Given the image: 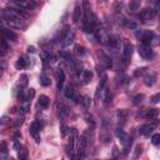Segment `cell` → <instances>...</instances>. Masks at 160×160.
Returning <instances> with one entry per match:
<instances>
[{"label": "cell", "instance_id": "obj_19", "mask_svg": "<svg viewBox=\"0 0 160 160\" xmlns=\"http://www.w3.org/2000/svg\"><path fill=\"white\" fill-rule=\"evenodd\" d=\"M72 40H74V31H68V34L65 35V38H64V40L61 41V45L64 46V48H66V46H69L71 42H72Z\"/></svg>", "mask_w": 160, "mask_h": 160}, {"label": "cell", "instance_id": "obj_28", "mask_svg": "<svg viewBox=\"0 0 160 160\" xmlns=\"http://www.w3.org/2000/svg\"><path fill=\"white\" fill-rule=\"evenodd\" d=\"M0 56H4L6 54V51L9 50V45L6 42V39L5 38H1V48H0Z\"/></svg>", "mask_w": 160, "mask_h": 160}, {"label": "cell", "instance_id": "obj_34", "mask_svg": "<svg viewBox=\"0 0 160 160\" xmlns=\"http://www.w3.org/2000/svg\"><path fill=\"white\" fill-rule=\"evenodd\" d=\"M151 142H152V145H160V134H154L152 136H151Z\"/></svg>", "mask_w": 160, "mask_h": 160}, {"label": "cell", "instance_id": "obj_36", "mask_svg": "<svg viewBox=\"0 0 160 160\" xmlns=\"http://www.w3.org/2000/svg\"><path fill=\"white\" fill-rule=\"evenodd\" d=\"M26 84H28V76L26 75H21L20 76V89L24 88Z\"/></svg>", "mask_w": 160, "mask_h": 160}, {"label": "cell", "instance_id": "obj_42", "mask_svg": "<svg viewBox=\"0 0 160 160\" xmlns=\"http://www.w3.org/2000/svg\"><path fill=\"white\" fill-rule=\"evenodd\" d=\"M140 154H141V146H140V145H138V146L135 148V154H134V158H138Z\"/></svg>", "mask_w": 160, "mask_h": 160}, {"label": "cell", "instance_id": "obj_13", "mask_svg": "<svg viewBox=\"0 0 160 160\" xmlns=\"http://www.w3.org/2000/svg\"><path fill=\"white\" fill-rule=\"evenodd\" d=\"M35 95V90L34 89H26V90H20V95L19 98L21 100H31Z\"/></svg>", "mask_w": 160, "mask_h": 160}, {"label": "cell", "instance_id": "obj_4", "mask_svg": "<svg viewBox=\"0 0 160 160\" xmlns=\"http://www.w3.org/2000/svg\"><path fill=\"white\" fill-rule=\"evenodd\" d=\"M138 52L140 55L141 59L144 60H151L154 58V51L151 49L150 45H145V44H139V48H138Z\"/></svg>", "mask_w": 160, "mask_h": 160}, {"label": "cell", "instance_id": "obj_15", "mask_svg": "<svg viewBox=\"0 0 160 160\" xmlns=\"http://www.w3.org/2000/svg\"><path fill=\"white\" fill-rule=\"evenodd\" d=\"M56 80H58V89L60 90L62 88V84H64V80H65V74L62 71V69H56Z\"/></svg>", "mask_w": 160, "mask_h": 160}, {"label": "cell", "instance_id": "obj_14", "mask_svg": "<svg viewBox=\"0 0 160 160\" xmlns=\"http://www.w3.org/2000/svg\"><path fill=\"white\" fill-rule=\"evenodd\" d=\"M154 129H155V124H145V125H142V126L139 129V132H140L141 135H144V136H149V135L152 132Z\"/></svg>", "mask_w": 160, "mask_h": 160}, {"label": "cell", "instance_id": "obj_9", "mask_svg": "<svg viewBox=\"0 0 160 160\" xmlns=\"http://www.w3.org/2000/svg\"><path fill=\"white\" fill-rule=\"evenodd\" d=\"M155 82H156V74L154 71H146V74L144 75V84L150 88L155 85Z\"/></svg>", "mask_w": 160, "mask_h": 160}, {"label": "cell", "instance_id": "obj_23", "mask_svg": "<svg viewBox=\"0 0 160 160\" xmlns=\"http://www.w3.org/2000/svg\"><path fill=\"white\" fill-rule=\"evenodd\" d=\"M158 109H148L146 110V112L144 114V118H146V119H149V120H154L156 116H158Z\"/></svg>", "mask_w": 160, "mask_h": 160}, {"label": "cell", "instance_id": "obj_43", "mask_svg": "<svg viewBox=\"0 0 160 160\" xmlns=\"http://www.w3.org/2000/svg\"><path fill=\"white\" fill-rule=\"evenodd\" d=\"M128 28H129V29H136V28H138V24L134 22V21H132V22H129V24H128Z\"/></svg>", "mask_w": 160, "mask_h": 160}, {"label": "cell", "instance_id": "obj_11", "mask_svg": "<svg viewBox=\"0 0 160 160\" xmlns=\"http://www.w3.org/2000/svg\"><path fill=\"white\" fill-rule=\"evenodd\" d=\"M16 4H18L19 8L26 10V11H28V10H32V9L36 8V2H35L34 0H20V1L16 2Z\"/></svg>", "mask_w": 160, "mask_h": 160}, {"label": "cell", "instance_id": "obj_37", "mask_svg": "<svg viewBox=\"0 0 160 160\" xmlns=\"http://www.w3.org/2000/svg\"><path fill=\"white\" fill-rule=\"evenodd\" d=\"M160 101V92H158V94H155L151 99H150V102L151 104H158Z\"/></svg>", "mask_w": 160, "mask_h": 160}, {"label": "cell", "instance_id": "obj_26", "mask_svg": "<svg viewBox=\"0 0 160 160\" xmlns=\"http://www.w3.org/2000/svg\"><path fill=\"white\" fill-rule=\"evenodd\" d=\"M139 6H140V0H130L129 2V10L131 12H135L139 10Z\"/></svg>", "mask_w": 160, "mask_h": 160}, {"label": "cell", "instance_id": "obj_20", "mask_svg": "<svg viewBox=\"0 0 160 160\" xmlns=\"http://www.w3.org/2000/svg\"><path fill=\"white\" fill-rule=\"evenodd\" d=\"M30 104H31V100H21L20 101V112L24 115L26 114L29 110H30Z\"/></svg>", "mask_w": 160, "mask_h": 160}, {"label": "cell", "instance_id": "obj_38", "mask_svg": "<svg viewBox=\"0 0 160 160\" xmlns=\"http://www.w3.org/2000/svg\"><path fill=\"white\" fill-rule=\"evenodd\" d=\"M121 8H122V2H121L120 0H116L115 4H114V10L118 12L119 10H121Z\"/></svg>", "mask_w": 160, "mask_h": 160}, {"label": "cell", "instance_id": "obj_24", "mask_svg": "<svg viewBox=\"0 0 160 160\" xmlns=\"http://www.w3.org/2000/svg\"><path fill=\"white\" fill-rule=\"evenodd\" d=\"M74 54H75L76 56H79V58H82V56H85L86 50H85V48L81 46V45H75V48H74Z\"/></svg>", "mask_w": 160, "mask_h": 160}, {"label": "cell", "instance_id": "obj_25", "mask_svg": "<svg viewBox=\"0 0 160 160\" xmlns=\"http://www.w3.org/2000/svg\"><path fill=\"white\" fill-rule=\"evenodd\" d=\"M86 145H88L86 136H85V135H81V136L79 138V152H82V151L85 150Z\"/></svg>", "mask_w": 160, "mask_h": 160}, {"label": "cell", "instance_id": "obj_18", "mask_svg": "<svg viewBox=\"0 0 160 160\" xmlns=\"http://www.w3.org/2000/svg\"><path fill=\"white\" fill-rule=\"evenodd\" d=\"M81 14H82V8L80 6V4L78 2L76 5H75V9H74V14H72V20H74V22H78L79 20H80V18H81Z\"/></svg>", "mask_w": 160, "mask_h": 160}, {"label": "cell", "instance_id": "obj_16", "mask_svg": "<svg viewBox=\"0 0 160 160\" xmlns=\"http://www.w3.org/2000/svg\"><path fill=\"white\" fill-rule=\"evenodd\" d=\"M1 30H2V38H5L6 40H15L16 39V34L12 30H10V29H8L5 26H2Z\"/></svg>", "mask_w": 160, "mask_h": 160}, {"label": "cell", "instance_id": "obj_17", "mask_svg": "<svg viewBox=\"0 0 160 160\" xmlns=\"http://www.w3.org/2000/svg\"><path fill=\"white\" fill-rule=\"evenodd\" d=\"M116 136H118V139L121 141V144H122V145H125V144L129 141V139H130L122 129H116Z\"/></svg>", "mask_w": 160, "mask_h": 160}, {"label": "cell", "instance_id": "obj_41", "mask_svg": "<svg viewBox=\"0 0 160 160\" xmlns=\"http://www.w3.org/2000/svg\"><path fill=\"white\" fill-rule=\"evenodd\" d=\"M142 99H144V95H142V94L136 95V96L134 98V104H139V102H141V101H142Z\"/></svg>", "mask_w": 160, "mask_h": 160}, {"label": "cell", "instance_id": "obj_27", "mask_svg": "<svg viewBox=\"0 0 160 160\" xmlns=\"http://www.w3.org/2000/svg\"><path fill=\"white\" fill-rule=\"evenodd\" d=\"M72 149H74V135L70 136V139H69V141H68V144H66V154H68L69 156L72 155Z\"/></svg>", "mask_w": 160, "mask_h": 160}, {"label": "cell", "instance_id": "obj_10", "mask_svg": "<svg viewBox=\"0 0 160 160\" xmlns=\"http://www.w3.org/2000/svg\"><path fill=\"white\" fill-rule=\"evenodd\" d=\"M79 79H80V82H81L82 85H86V84H89V82L91 81V79H92V72H91L90 70H81V72H80V75H79Z\"/></svg>", "mask_w": 160, "mask_h": 160}, {"label": "cell", "instance_id": "obj_35", "mask_svg": "<svg viewBox=\"0 0 160 160\" xmlns=\"http://www.w3.org/2000/svg\"><path fill=\"white\" fill-rule=\"evenodd\" d=\"M146 68H140V69H136V71L134 72V75L135 76H141V75H144V74H146Z\"/></svg>", "mask_w": 160, "mask_h": 160}, {"label": "cell", "instance_id": "obj_3", "mask_svg": "<svg viewBox=\"0 0 160 160\" xmlns=\"http://www.w3.org/2000/svg\"><path fill=\"white\" fill-rule=\"evenodd\" d=\"M132 50H134L132 44L129 40H124V48H122V52H121V60L124 64H128L130 61L131 55H132Z\"/></svg>", "mask_w": 160, "mask_h": 160}, {"label": "cell", "instance_id": "obj_29", "mask_svg": "<svg viewBox=\"0 0 160 160\" xmlns=\"http://www.w3.org/2000/svg\"><path fill=\"white\" fill-rule=\"evenodd\" d=\"M90 104H91V99H90V96L85 95V96L81 98V105H82V108H84L85 110L90 108Z\"/></svg>", "mask_w": 160, "mask_h": 160}, {"label": "cell", "instance_id": "obj_5", "mask_svg": "<svg viewBox=\"0 0 160 160\" xmlns=\"http://www.w3.org/2000/svg\"><path fill=\"white\" fill-rule=\"evenodd\" d=\"M156 10L154 8H146L144 10L140 11L139 14V19L142 21V22H148V21H151L155 16H156Z\"/></svg>", "mask_w": 160, "mask_h": 160}, {"label": "cell", "instance_id": "obj_8", "mask_svg": "<svg viewBox=\"0 0 160 160\" xmlns=\"http://www.w3.org/2000/svg\"><path fill=\"white\" fill-rule=\"evenodd\" d=\"M64 95H65V98L66 99H70V100H74L75 102H81V99H80V96L75 92V90L69 85V86H66L65 88V91H64Z\"/></svg>", "mask_w": 160, "mask_h": 160}, {"label": "cell", "instance_id": "obj_22", "mask_svg": "<svg viewBox=\"0 0 160 160\" xmlns=\"http://www.w3.org/2000/svg\"><path fill=\"white\" fill-rule=\"evenodd\" d=\"M49 102H50V100H49V98H48L46 95H40V96H39L38 104H39V106H40V108L46 109V108L49 106Z\"/></svg>", "mask_w": 160, "mask_h": 160}, {"label": "cell", "instance_id": "obj_12", "mask_svg": "<svg viewBox=\"0 0 160 160\" xmlns=\"http://www.w3.org/2000/svg\"><path fill=\"white\" fill-rule=\"evenodd\" d=\"M99 58H100V61H101V64H102V66L105 69H111L112 68V60H111L110 56H108L104 52H100L99 54Z\"/></svg>", "mask_w": 160, "mask_h": 160}, {"label": "cell", "instance_id": "obj_39", "mask_svg": "<svg viewBox=\"0 0 160 160\" xmlns=\"http://www.w3.org/2000/svg\"><path fill=\"white\" fill-rule=\"evenodd\" d=\"M60 129H61V135H62V136H65L68 132H70L69 128H68L66 125H64V124H61V125H60Z\"/></svg>", "mask_w": 160, "mask_h": 160}, {"label": "cell", "instance_id": "obj_40", "mask_svg": "<svg viewBox=\"0 0 160 160\" xmlns=\"http://www.w3.org/2000/svg\"><path fill=\"white\" fill-rule=\"evenodd\" d=\"M1 159H5V155H6V152H8V150H6V142H2L1 144Z\"/></svg>", "mask_w": 160, "mask_h": 160}, {"label": "cell", "instance_id": "obj_7", "mask_svg": "<svg viewBox=\"0 0 160 160\" xmlns=\"http://www.w3.org/2000/svg\"><path fill=\"white\" fill-rule=\"evenodd\" d=\"M108 48L111 51H118L120 49V38L118 35H111L108 38Z\"/></svg>", "mask_w": 160, "mask_h": 160}, {"label": "cell", "instance_id": "obj_30", "mask_svg": "<svg viewBox=\"0 0 160 160\" xmlns=\"http://www.w3.org/2000/svg\"><path fill=\"white\" fill-rule=\"evenodd\" d=\"M18 156H19V159H21V160H25V159L28 158V150H26V148L20 146V148H19V151H18Z\"/></svg>", "mask_w": 160, "mask_h": 160}, {"label": "cell", "instance_id": "obj_45", "mask_svg": "<svg viewBox=\"0 0 160 160\" xmlns=\"http://www.w3.org/2000/svg\"><path fill=\"white\" fill-rule=\"evenodd\" d=\"M11 1H15V2H19L20 0H11Z\"/></svg>", "mask_w": 160, "mask_h": 160}, {"label": "cell", "instance_id": "obj_21", "mask_svg": "<svg viewBox=\"0 0 160 160\" xmlns=\"http://www.w3.org/2000/svg\"><path fill=\"white\" fill-rule=\"evenodd\" d=\"M58 110H59V114H60L61 118H68L69 114H70L69 108L66 105H64V104H58Z\"/></svg>", "mask_w": 160, "mask_h": 160}, {"label": "cell", "instance_id": "obj_31", "mask_svg": "<svg viewBox=\"0 0 160 160\" xmlns=\"http://www.w3.org/2000/svg\"><path fill=\"white\" fill-rule=\"evenodd\" d=\"M15 66H16V69H24L25 66H26V60L24 59V58H19L18 59V61H16V64H15Z\"/></svg>", "mask_w": 160, "mask_h": 160}, {"label": "cell", "instance_id": "obj_33", "mask_svg": "<svg viewBox=\"0 0 160 160\" xmlns=\"http://www.w3.org/2000/svg\"><path fill=\"white\" fill-rule=\"evenodd\" d=\"M40 84H41L42 86H49V85H50V80H49V78L45 76V75H41V76H40Z\"/></svg>", "mask_w": 160, "mask_h": 160}, {"label": "cell", "instance_id": "obj_2", "mask_svg": "<svg viewBox=\"0 0 160 160\" xmlns=\"http://www.w3.org/2000/svg\"><path fill=\"white\" fill-rule=\"evenodd\" d=\"M136 38L141 41V44H145V45H151L152 41L155 40V35L150 30H140V31H138L136 32Z\"/></svg>", "mask_w": 160, "mask_h": 160}, {"label": "cell", "instance_id": "obj_6", "mask_svg": "<svg viewBox=\"0 0 160 160\" xmlns=\"http://www.w3.org/2000/svg\"><path fill=\"white\" fill-rule=\"evenodd\" d=\"M40 129H41V122H40V120H35V121L31 122V125H30V130H29V131H30V134L32 135V138L35 139L36 142L40 141V135H39Z\"/></svg>", "mask_w": 160, "mask_h": 160}, {"label": "cell", "instance_id": "obj_32", "mask_svg": "<svg viewBox=\"0 0 160 160\" xmlns=\"http://www.w3.org/2000/svg\"><path fill=\"white\" fill-rule=\"evenodd\" d=\"M40 59H41L44 62H46V61L50 59V52H49L48 50H42V51H40Z\"/></svg>", "mask_w": 160, "mask_h": 160}, {"label": "cell", "instance_id": "obj_44", "mask_svg": "<svg viewBox=\"0 0 160 160\" xmlns=\"http://www.w3.org/2000/svg\"><path fill=\"white\" fill-rule=\"evenodd\" d=\"M28 52H31V54L35 52V48H34V46H29V48H28Z\"/></svg>", "mask_w": 160, "mask_h": 160}, {"label": "cell", "instance_id": "obj_1", "mask_svg": "<svg viewBox=\"0 0 160 160\" xmlns=\"http://www.w3.org/2000/svg\"><path fill=\"white\" fill-rule=\"evenodd\" d=\"M1 15H2V19H6V20H24L28 18L26 10L21 8L20 9H14V8L4 9Z\"/></svg>", "mask_w": 160, "mask_h": 160}]
</instances>
